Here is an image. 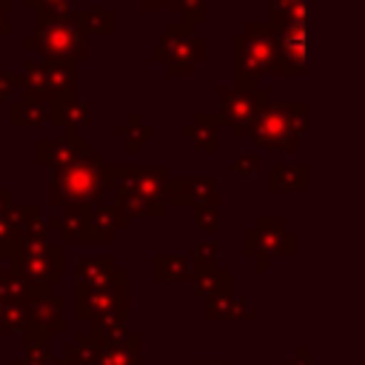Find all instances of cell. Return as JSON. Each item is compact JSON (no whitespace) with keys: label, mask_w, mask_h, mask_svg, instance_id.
<instances>
[{"label":"cell","mask_w":365,"mask_h":365,"mask_svg":"<svg viewBox=\"0 0 365 365\" xmlns=\"http://www.w3.org/2000/svg\"><path fill=\"white\" fill-rule=\"evenodd\" d=\"M168 168L165 165H103V191L114 194L128 217L163 220L168 214Z\"/></svg>","instance_id":"cell-1"},{"label":"cell","mask_w":365,"mask_h":365,"mask_svg":"<svg viewBox=\"0 0 365 365\" xmlns=\"http://www.w3.org/2000/svg\"><path fill=\"white\" fill-rule=\"evenodd\" d=\"M311 131V106L305 100L268 103L248 125V140L265 151H297Z\"/></svg>","instance_id":"cell-2"},{"label":"cell","mask_w":365,"mask_h":365,"mask_svg":"<svg viewBox=\"0 0 365 365\" xmlns=\"http://www.w3.org/2000/svg\"><path fill=\"white\" fill-rule=\"evenodd\" d=\"M74 319L88 328L128 325V271L117 268L100 285H74Z\"/></svg>","instance_id":"cell-3"},{"label":"cell","mask_w":365,"mask_h":365,"mask_svg":"<svg viewBox=\"0 0 365 365\" xmlns=\"http://www.w3.org/2000/svg\"><path fill=\"white\" fill-rule=\"evenodd\" d=\"M128 220L120 205L71 202L63 208V217L48 220V225L63 234V242H114V237L128 228Z\"/></svg>","instance_id":"cell-4"},{"label":"cell","mask_w":365,"mask_h":365,"mask_svg":"<svg viewBox=\"0 0 365 365\" xmlns=\"http://www.w3.org/2000/svg\"><path fill=\"white\" fill-rule=\"evenodd\" d=\"M277 66V29L271 20H251L242 34L231 40V80H259L274 74Z\"/></svg>","instance_id":"cell-5"},{"label":"cell","mask_w":365,"mask_h":365,"mask_svg":"<svg viewBox=\"0 0 365 365\" xmlns=\"http://www.w3.org/2000/svg\"><path fill=\"white\" fill-rule=\"evenodd\" d=\"M103 154L91 151L88 157L51 171V185H48V202L51 205H71V202H86V205H103Z\"/></svg>","instance_id":"cell-6"},{"label":"cell","mask_w":365,"mask_h":365,"mask_svg":"<svg viewBox=\"0 0 365 365\" xmlns=\"http://www.w3.org/2000/svg\"><path fill=\"white\" fill-rule=\"evenodd\" d=\"M23 48L34 51L43 60L51 63H86L91 57L86 46V34L74 26V20H43L37 23V31L23 37Z\"/></svg>","instance_id":"cell-7"},{"label":"cell","mask_w":365,"mask_h":365,"mask_svg":"<svg viewBox=\"0 0 365 365\" xmlns=\"http://www.w3.org/2000/svg\"><path fill=\"white\" fill-rule=\"evenodd\" d=\"M208 57V40L202 34H194L188 23L171 20L165 23V31L157 37L154 60L165 66L168 74L185 77Z\"/></svg>","instance_id":"cell-8"},{"label":"cell","mask_w":365,"mask_h":365,"mask_svg":"<svg viewBox=\"0 0 365 365\" xmlns=\"http://www.w3.org/2000/svg\"><path fill=\"white\" fill-rule=\"evenodd\" d=\"M217 100H220V114L231 128V137L245 140L254 117L271 103V88L259 86L257 80H231V86H222L217 91Z\"/></svg>","instance_id":"cell-9"},{"label":"cell","mask_w":365,"mask_h":365,"mask_svg":"<svg viewBox=\"0 0 365 365\" xmlns=\"http://www.w3.org/2000/svg\"><path fill=\"white\" fill-rule=\"evenodd\" d=\"M271 26L277 29V66L274 74L308 71V9L279 14L271 11Z\"/></svg>","instance_id":"cell-10"},{"label":"cell","mask_w":365,"mask_h":365,"mask_svg":"<svg viewBox=\"0 0 365 365\" xmlns=\"http://www.w3.org/2000/svg\"><path fill=\"white\" fill-rule=\"evenodd\" d=\"M297 248V231H291L279 217H259L257 225L242 234V254L254 257L259 271H268L274 257H294Z\"/></svg>","instance_id":"cell-11"},{"label":"cell","mask_w":365,"mask_h":365,"mask_svg":"<svg viewBox=\"0 0 365 365\" xmlns=\"http://www.w3.org/2000/svg\"><path fill=\"white\" fill-rule=\"evenodd\" d=\"M77 80L74 66L68 63H51V60H29L20 74V94L40 97L46 103H57L66 97H77Z\"/></svg>","instance_id":"cell-12"},{"label":"cell","mask_w":365,"mask_h":365,"mask_svg":"<svg viewBox=\"0 0 365 365\" xmlns=\"http://www.w3.org/2000/svg\"><path fill=\"white\" fill-rule=\"evenodd\" d=\"M9 268L43 285L63 282L66 279V242H51L46 251L31 254V257H14L9 259Z\"/></svg>","instance_id":"cell-13"},{"label":"cell","mask_w":365,"mask_h":365,"mask_svg":"<svg viewBox=\"0 0 365 365\" xmlns=\"http://www.w3.org/2000/svg\"><path fill=\"white\" fill-rule=\"evenodd\" d=\"M91 154V143L77 134H63V137H40L37 140V165L48 168H66L83 157Z\"/></svg>","instance_id":"cell-14"},{"label":"cell","mask_w":365,"mask_h":365,"mask_svg":"<svg viewBox=\"0 0 365 365\" xmlns=\"http://www.w3.org/2000/svg\"><path fill=\"white\" fill-rule=\"evenodd\" d=\"M220 202L214 177H171L168 180V205H202Z\"/></svg>","instance_id":"cell-15"},{"label":"cell","mask_w":365,"mask_h":365,"mask_svg":"<svg viewBox=\"0 0 365 365\" xmlns=\"http://www.w3.org/2000/svg\"><path fill=\"white\" fill-rule=\"evenodd\" d=\"M225 125L222 114L217 111H197L191 117L188 125L180 128V137L188 140L197 151H208V154H217L220 151V128Z\"/></svg>","instance_id":"cell-16"},{"label":"cell","mask_w":365,"mask_h":365,"mask_svg":"<svg viewBox=\"0 0 365 365\" xmlns=\"http://www.w3.org/2000/svg\"><path fill=\"white\" fill-rule=\"evenodd\" d=\"M197 277L191 254H157L151 259V279L165 285V282H188Z\"/></svg>","instance_id":"cell-17"},{"label":"cell","mask_w":365,"mask_h":365,"mask_svg":"<svg viewBox=\"0 0 365 365\" xmlns=\"http://www.w3.org/2000/svg\"><path fill=\"white\" fill-rule=\"evenodd\" d=\"M9 120L14 128H40L51 120V103L29 94H17L9 106Z\"/></svg>","instance_id":"cell-18"},{"label":"cell","mask_w":365,"mask_h":365,"mask_svg":"<svg viewBox=\"0 0 365 365\" xmlns=\"http://www.w3.org/2000/svg\"><path fill=\"white\" fill-rule=\"evenodd\" d=\"M63 305L66 299L57 294H43L31 302V314H29V325L26 328H37L46 331L48 336L63 334Z\"/></svg>","instance_id":"cell-19"},{"label":"cell","mask_w":365,"mask_h":365,"mask_svg":"<svg viewBox=\"0 0 365 365\" xmlns=\"http://www.w3.org/2000/svg\"><path fill=\"white\" fill-rule=\"evenodd\" d=\"M48 123L66 134H74L91 123V108L80 97H66V100L51 103V120Z\"/></svg>","instance_id":"cell-20"},{"label":"cell","mask_w":365,"mask_h":365,"mask_svg":"<svg viewBox=\"0 0 365 365\" xmlns=\"http://www.w3.org/2000/svg\"><path fill=\"white\" fill-rule=\"evenodd\" d=\"M268 188L277 194H299L311 188V168L302 163H291V165H271L268 168Z\"/></svg>","instance_id":"cell-21"},{"label":"cell","mask_w":365,"mask_h":365,"mask_svg":"<svg viewBox=\"0 0 365 365\" xmlns=\"http://www.w3.org/2000/svg\"><path fill=\"white\" fill-rule=\"evenodd\" d=\"M74 26L88 37H114L117 34V11L114 9H88V6H77L74 11Z\"/></svg>","instance_id":"cell-22"},{"label":"cell","mask_w":365,"mask_h":365,"mask_svg":"<svg viewBox=\"0 0 365 365\" xmlns=\"http://www.w3.org/2000/svg\"><path fill=\"white\" fill-rule=\"evenodd\" d=\"M205 317L211 322H228V319H242V322H254L257 319V311L234 297V294H222V297H214V299H205Z\"/></svg>","instance_id":"cell-23"},{"label":"cell","mask_w":365,"mask_h":365,"mask_svg":"<svg viewBox=\"0 0 365 365\" xmlns=\"http://www.w3.org/2000/svg\"><path fill=\"white\" fill-rule=\"evenodd\" d=\"M51 336L37 328H23V356L11 359L9 365H51Z\"/></svg>","instance_id":"cell-24"},{"label":"cell","mask_w":365,"mask_h":365,"mask_svg":"<svg viewBox=\"0 0 365 365\" xmlns=\"http://www.w3.org/2000/svg\"><path fill=\"white\" fill-rule=\"evenodd\" d=\"M140 351H143V336L140 334H128L125 339L106 342L103 351H100L97 365H143L140 362Z\"/></svg>","instance_id":"cell-25"},{"label":"cell","mask_w":365,"mask_h":365,"mask_svg":"<svg viewBox=\"0 0 365 365\" xmlns=\"http://www.w3.org/2000/svg\"><path fill=\"white\" fill-rule=\"evenodd\" d=\"M117 259L111 254H91V257H83L74 268V279L80 285H100L106 282L114 271H117Z\"/></svg>","instance_id":"cell-26"},{"label":"cell","mask_w":365,"mask_h":365,"mask_svg":"<svg viewBox=\"0 0 365 365\" xmlns=\"http://www.w3.org/2000/svg\"><path fill=\"white\" fill-rule=\"evenodd\" d=\"M234 285V271L231 268H214V271H197L191 279V291L202 299H214L222 294H231Z\"/></svg>","instance_id":"cell-27"},{"label":"cell","mask_w":365,"mask_h":365,"mask_svg":"<svg viewBox=\"0 0 365 365\" xmlns=\"http://www.w3.org/2000/svg\"><path fill=\"white\" fill-rule=\"evenodd\" d=\"M114 137L125 145L128 154H140V151H143V143H145V140H154V128H151V125H143L140 111H128L125 123L114 128Z\"/></svg>","instance_id":"cell-28"},{"label":"cell","mask_w":365,"mask_h":365,"mask_svg":"<svg viewBox=\"0 0 365 365\" xmlns=\"http://www.w3.org/2000/svg\"><path fill=\"white\" fill-rule=\"evenodd\" d=\"M31 302L34 299H3L0 302V334H14L23 331L29 325V314H31Z\"/></svg>","instance_id":"cell-29"},{"label":"cell","mask_w":365,"mask_h":365,"mask_svg":"<svg viewBox=\"0 0 365 365\" xmlns=\"http://www.w3.org/2000/svg\"><path fill=\"white\" fill-rule=\"evenodd\" d=\"M80 0H23L29 11H37V23L43 20H74Z\"/></svg>","instance_id":"cell-30"},{"label":"cell","mask_w":365,"mask_h":365,"mask_svg":"<svg viewBox=\"0 0 365 365\" xmlns=\"http://www.w3.org/2000/svg\"><path fill=\"white\" fill-rule=\"evenodd\" d=\"M257 168H259V151H237L231 157V174L240 180L257 177Z\"/></svg>","instance_id":"cell-31"},{"label":"cell","mask_w":365,"mask_h":365,"mask_svg":"<svg viewBox=\"0 0 365 365\" xmlns=\"http://www.w3.org/2000/svg\"><path fill=\"white\" fill-rule=\"evenodd\" d=\"M191 259H194V268L197 271H214V268H222L220 265V251L214 242H197L191 248Z\"/></svg>","instance_id":"cell-32"},{"label":"cell","mask_w":365,"mask_h":365,"mask_svg":"<svg viewBox=\"0 0 365 365\" xmlns=\"http://www.w3.org/2000/svg\"><path fill=\"white\" fill-rule=\"evenodd\" d=\"M191 220H194V225H197L200 231H217V228H220V202L194 205Z\"/></svg>","instance_id":"cell-33"},{"label":"cell","mask_w":365,"mask_h":365,"mask_svg":"<svg viewBox=\"0 0 365 365\" xmlns=\"http://www.w3.org/2000/svg\"><path fill=\"white\" fill-rule=\"evenodd\" d=\"M177 11H180V20L188 26L205 23L208 20V0H180Z\"/></svg>","instance_id":"cell-34"},{"label":"cell","mask_w":365,"mask_h":365,"mask_svg":"<svg viewBox=\"0 0 365 365\" xmlns=\"http://www.w3.org/2000/svg\"><path fill=\"white\" fill-rule=\"evenodd\" d=\"M6 217H9V220L23 231V228H29V225L40 217V208H37L34 202H14V205L9 208V214H6Z\"/></svg>","instance_id":"cell-35"},{"label":"cell","mask_w":365,"mask_h":365,"mask_svg":"<svg viewBox=\"0 0 365 365\" xmlns=\"http://www.w3.org/2000/svg\"><path fill=\"white\" fill-rule=\"evenodd\" d=\"M17 240H20V228L9 217H0V257H11Z\"/></svg>","instance_id":"cell-36"},{"label":"cell","mask_w":365,"mask_h":365,"mask_svg":"<svg viewBox=\"0 0 365 365\" xmlns=\"http://www.w3.org/2000/svg\"><path fill=\"white\" fill-rule=\"evenodd\" d=\"M20 91V74H0V100H14Z\"/></svg>","instance_id":"cell-37"},{"label":"cell","mask_w":365,"mask_h":365,"mask_svg":"<svg viewBox=\"0 0 365 365\" xmlns=\"http://www.w3.org/2000/svg\"><path fill=\"white\" fill-rule=\"evenodd\" d=\"M302 9H308V0H271V11H279V14H291Z\"/></svg>","instance_id":"cell-38"},{"label":"cell","mask_w":365,"mask_h":365,"mask_svg":"<svg viewBox=\"0 0 365 365\" xmlns=\"http://www.w3.org/2000/svg\"><path fill=\"white\" fill-rule=\"evenodd\" d=\"M9 9H11V0H0V37H9V34H11Z\"/></svg>","instance_id":"cell-39"},{"label":"cell","mask_w":365,"mask_h":365,"mask_svg":"<svg viewBox=\"0 0 365 365\" xmlns=\"http://www.w3.org/2000/svg\"><path fill=\"white\" fill-rule=\"evenodd\" d=\"M282 365H311V351L308 348H297V354L291 359H285Z\"/></svg>","instance_id":"cell-40"},{"label":"cell","mask_w":365,"mask_h":365,"mask_svg":"<svg viewBox=\"0 0 365 365\" xmlns=\"http://www.w3.org/2000/svg\"><path fill=\"white\" fill-rule=\"evenodd\" d=\"M180 0H140L143 9H177Z\"/></svg>","instance_id":"cell-41"},{"label":"cell","mask_w":365,"mask_h":365,"mask_svg":"<svg viewBox=\"0 0 365 365\" xmlns=\"http://www.w3.org/2000/svg\"><path fill=\"white\" fill-rule=\"evenodd\" d=\"M11 205H14V197H11V191H3V188H0V217H6Z\"/></svg>","instance_id":"cell-42"},{"label":"cell","mask_w":365,"mask_h":365,"mask_svg":"<svg viewBox=\"0 0 365 365\" xmlns=\"http://www.w3.org/2000/svg\"><path fill=\"white\" fill-rule=\"evenodd\" d=\"M191 365H234L231 359H194Z\"/></svg>","instance_id":"cell-43"},{"label":"cell","mask_w":365,"mask_h":365,"mask_svg":"<svg viewBox=\"0 0 365 365\" xmlns=\"http://www.w3.org/2000/svg\"><path fill=\"white\" fill-rule=\"evenodd\" d=\"M0 302H3V299H0Z\"/></svg>","instance_id":"cell-44"}]
</instances>
